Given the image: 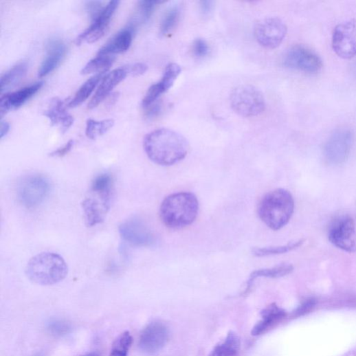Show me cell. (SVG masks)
<instances>
[{
  "label": "cell",
  "instance_id": "6da1fadb",
  "mask_svg": "<svg viewBox=\"0 0 356 356\" xmlns=\"http://www.w3.org/2000/svg\"><path fill=\"white\" fill-rule=\"evenodd\" d=\"M148 158L160 166H172L188 155L190 145L179 133L166 129L155 130L148 134L144 141Z\"/></svg>",
  "mask_w": 356,
  "mask_h": 356
},
{
  "label": "cell",
  "instance_id": "7a4b0ae2",
  "mask_svg": "<svg viewBox=\"0 0 356 356\" xmlns=\"http://www.w3.org/2000/svg\"><path fill=\"white\" fill-rule=\"evenodd\" d=\"M199 203L191 192H179L166 197L161 204L159 216L168 228L180 230L192 224L199 214Z\"/></svg>",
  "mask_w": 356,
  "mask_h": 356
},
{
  "label": "cell",
  "instance_id": "3957f363",
  "mask_svg": "<svg viewBox=\"0 0 356 356\" xmlns=\"http://www.w3.org/2000/svg\"><path fill=\"white\" fill-rule=\"evenodd\" d=\"M113 186V178L109 173H101L94 178L82 202L87 226H95L105 220L111 205Z\"/></svg>",
  "mask_w": 356,
  "mask_h": 356
},
{
  "label": "cell",
  "instance_id": "277c9868",
  "mask_svg": "<svg viewBox=\"0 0 356 356\" xmlns=\"http://www.w3.org/2000/svg\"><path fill=\"white\" fill-rule=\"evenodd\" d=\"M294 210L291 194L277 189L267 194L259 203L258 212L261 221L270 229L279 230L291 219Z\"/></svg>",
  "mask_w": 356,
  "mask_h": 356
},
{
  "label": "cell",
  "instance_id": "5b68a950",
  "mask_svg": "<svg viewBox=\"0 0 356 356\" xmlns=\"http://www.w3.org/2000/svg\"><path fill=\"white\" fill-rule=\"evenodd\" d=\"M65 259L55 253L45 252L33 257L27 263L25 273L33 282L44 286L60 282L68 275Z\"/></svg>",
  "mask_w": 356,
  "mask_h": 356
},
{
  "label": "cell",
  "instance_id": "8992f818",
  "mask_svg": "<svg viewBox=\"0 0 356 356\" xmlns=\"http://www.w3.org/2000/svg\"><path fill=\"white\" fill-rule=\"evenodd\" d=\"M50 188V183L46 177L40 174L25 175L17 183V199L25 208H34L44 202Z\"/></svg>",
  "mask_w": 356,
  "mask_h": 356
},
{
  "label": "cell",
  "instance_id": "52a82bcc",
  "mask_svg": "<svg viewBox=\"0 0 356 356\" xmlns=\"http://www.w3.org/2000/svg\"><path fill=\"white\" fill-rule=\"evenodd\" d=\"M232 109L243 117L260 115L265 109L263 94L251 85H242L232 90L230 97Z\"/></svg>",
  "mask_w": 356,
  "mask_h": 356
},
{
  "label": "cell",
  "instance_id": "ba28073f",
  "mask_svg": "<svg viewBox=\"0 0 356 356\" xmlns=\"http://www.w3.org/2000/svg\"><path fill=\"white\" fill-rule=\"evenodd\" d=\"M283 63L289 69L310 74L320 72L323 67L320 57L311 49L302 45L291 47L284 57Z\"/></svg>",
  "mask_w": 356,
  "mask_h": 356
},
{
  "label": "cell",
  "instance_id": "9c48e42d",
  "mask_svg": "<svg viewBox=\"0 0 356 356\" xmlns=\"http://www.w3.org/2000/svg\"><path fill=\"white\" fill-rule=\"evenodd\" d=\"M353 143V135L348 129L336 131L326 142L324 154L326 160L331 164L344 163L349 157Z\"/></svg>",
  "mask_w": 356,
  "mask_h": 356
},
{
  "label": "cell",
  "instance_id": "30bf717a",
  "mask_svg": "<svg viewBox=\"0 0 356 356\" xmlns=\"http://www.w3.org/2000/svg\"><path fill=\"white\" fill-rule=\"evenodd\" d=\"M332 47L335 54L350 59L356 56V22L350 20L337 25L333 33Z\"/></svg>",
  "mask_w": 356,
  "mask_h": 356
},
{
  "label": "cell",
  "instance_id": "8fae6325",
  "mask_svg": "<svg viewBox=\"0 0 356 356\" xmlns=\"http://www.w3.org/2000/svg\"><path fill=\"white\" fill-rule=\"evenodd\" d=\"M329 238L337 248L348 253L356 252V229L353 219L344 216L331 226Z\"/></svg>",
  "mask_w": 356,
  "mask_h": 356
},
{
  "label": "cell",
  "instance_id": "7c38bea8",
  "mask_svg": "<svg viewBox=\"0 0 356 356\" xmlns=\"http://www.w3.org/2000/svg\"><path fill=\"white\" fill-rule=\"evenodd\" d=\"M120 233L125 242L134 247H151L156 243L153 232L142 220L137 218L123 223L120 226Z\"/></svg>",
  "mask_w": 356,
  "mask_h": 356
},
{
  "label": "cell",
  "instance_id": "4fadbf2b",
  "mask_svg": "<svg viewBox=\"0 0 356 356\" xmlns=\"http://www.w3.org/2000/svg\"><path fill=\"white\" fill-rule=\"evenodd\" d=\"M287 33L286 25L278 18H268L260 21L254 31L255 37L258 43L269 49L278 47Z\"/></svg>",
  "mask_w": 356,
  "mask_h": 356
},
{
  "label": "cell",
  "instance_id": "5bb4252c",
  "mask_svg": "<svg viewBox=\"0 0 356 356\" xmlns=\"http://www.w3.org/2000/svg\"><path fill=\"white\" fill-rule=\"evenodd\" d=\"M120 1L109 2L94 19L91 25L76 39V44L80 45L83 43H93L100 39L109 27L110 21L115 14Z\"/></svg>",
  "mask_w": 356,
  "mask_h": 356
},
{
  "label": "cell",
  "instance_id": "9a60e30c",
  "mask_svg": "<svg viewBox=\"0 0 356 356\" xmlns=\"http://www.w3.org/2000/svg\"><path fill=\"white\" fill-rule=\"evenodd\" d=\"M169 339L168 327L161 322L149 324L142 332L139 346L146 353L154 354L161 351Z\"/></svg>",
  "mask_w": 356,
  "mask_h": 356
},
{
  "label": "cell",
  "instance_id": "2e32d148",
  "mask_svg": "<svg viewBox=\"0 0 356 356\" xmlns=\"http://www.w3.org/2000/svg\"><path fill=\"white\" fill-rule=\"evenodd\" d=\"M181 73V68L179 65L174 63L168 65L164 71L162 80L148 89L142 101L143 107L148 108L155 103L163 93L173 86Z\"/></svg>",
  "mask_w": 356,
  "mask_h": 356
},
{
  "label": "cell",
  "instance_id": "e0dca14e",
  "mask_svg": "<svg viewBox=\"0 0 356 356\" xmlns=\"http://www.w3.org/2000/svg\"><path fill=\"white\" fill-rule=\"evenodd\" d=\"M67 46L60 39L52 38L46 45V54L38 70V77L43 78L54 71L63 60Z\"/></svg>",
  "mask_w": 356,
  "mask_h": 356
},
{
  "label": "cell",
  "instance_id": "ac0fdd59",
  "mask_svg": "<svg viewBox=\"0 0 356 356\" xmlns=\"http://www.w3.org/2000/svg\"><path fill=\"white\" fill-rule=\"evenodd\" d=\"M43 86V82H38L2 96L1 100H0V115H1V118L8 111L16 109L25 104Z\"/></svg>",
  "mask_w": 356,
  "mask_h": 356
},
{
  "label": "cell",
  "instance_id": "d6986e66",
  "mask_svg": "<svg viewBox=\"0 0 356 356\" xmlns=\"http://www.w3.org/2000/svg\"><path fill=\"white\" fill-rule=\"evenodd\" d=\"M128 73L124 68L118 69L107 74L98 86L94 96L88 104L89 109L96 107L120 82L127 76Z\"/></svg>",
  "mask_w": 356,
  "mask_h": 356
},
{
  "label": "cell",
  "instance_id": "ffe728a7",
  "mask_svg": "<svg viewBox=\"0 0 356 356\" xmlns=\"http://www.w3.org/2000/svg\"><path fill=\"white\" fill-rule=\"evenodd\" d=\"M135 29V25H131L128 27L118 32L100 49L98 54L113 56L115 54L126 52L132 44Z\"/></svg>",
  "mask_w": 356,
  "mask_h": 356
},
{
  "label": "cell",
  "instance_id": "44dd1931",
  "mask_svg": "<svg viewBox=\"0 0 356 356\" xmlns=\"http://www.w3.org/2000/svg\"><path fill=\"white\" fill-rule=\"evenodd\" d=\"M43 114L52 126H60L63 133H66L74 122V118L67 111L64 102L58 98L52 100Z\"/></svg>",
  "mask_w": 356,
  "mask_h": 356
},
{
  "label": "cell",
  "instance_id": "7402d4cb",
  "mask_svg": "<svg viewBox=\"0 0 356 356\" xmlns=\"http://www.w3.org/2000/svg\"><path fill=\"white\" fill-rule=\"evenodd\" d=\"M261 316L262 320L252 331V335L258 336L265 333L281 322L287 316V313L276 304H272L262 311Z\"/></svg>",
  "mask_w": 356,
  "mask_h": 356
},
{
  "label": "cell",
  "instance_id": "603a6c76",
  "mask_svg": "<svg viewBox=\"0 0 356 356\" xmlns=\"http://www.w3.org/2000/svg\"><path fill=\"white\" fill-rule=\"evenodd\" d=\"M293 270L291 265L282 264L272 268L260 269L253 271L247 283L244 294H248L253 287L254 282L258 278H278L291 274Z\"/></svg>",
  "mask_w": 356,
  "mask_h": 356
},
{
  "label": "cell",
  "instance_id": "cb8c5ba5",
  "mask_svg": "<svg viewBox=\"0 0 356 356\" xmlns=\"http://www.w3.org/2000/svg\"><path fill=\"white\" fill-rule=\"evenodd\" d=\"M241 348L239 335L234 331H230L223 342L214 347L209 356H237Z\"/></svg>",
  "mask_w": 356,
  "mask_h": 356
},
{
  "label": "cell",
  "instance_id": "d4e9b609",
  "mask_svg": "<svg viewBox=\"0 0 356 356\" xmlns=\"http://www.w3.org/2000/svg\"><path fill=\"white\" fill-rule=\"evenodd\" d=\"M106 72H102L96 74L90 79H89L79 89L75 96L68 104L69 107H76L85 102L98 86L100 81L104 77Z\"/></svg>",
  "mask_w": 356,
  "mask_h": 356
},
{
  "label": "cell",
  "instance_id": "484cf974",
  "mask_svg": "<svg viewBox=\"0 0 356 356\" xmlns=\"http://www.w3.org/2000/svg\"><path fill=\"white\" fill-rule=\"evenodd\" d=\"M27 67L26 63H21L7 71L0 80L1 93L8 91L19 83L25 76Z\"/></svg>",
  "mask_w": 356,
  "mask_h": 356
},
{
  "label": "cell",
  "instance_id": "4316f807",
  "mask_svg": "<svg viewBox=\"0 0 356 356\" xmlns=\"http://www.w3.org/2000/svg\"><path fill=\"white\" fill-rule=\"evenodd\" d=\"M115 57L113 55L98 54L91 59L82 70V75H89L94 73L107 72L113 65Z\"/></svg>",
  "mask_w": 356,
  "mask_h": 356
},
{
  "label": "cell",
  "instance_id": "83f0119b",
  "mask_svg": "<svg viewBox=\"0 0 356 356\" xmlns=\"http://www.w3.org/2000/svg\"><path fill=\"white\" fill-rule=\"evenodd\" d=\"M304 243V241L300 240L283 246L254 248L252 249V254L256 257H266L283 254L298 249L302 247Z\"/></svg>",
  "mask_w": 356,
  "mask_h": 356
},
{
  "label": "cell",
  "instance_id": "f1b7e54d",
  "mask_svg": "<svg viewBox=\"0 0 356 356\" xmlns=\"http://www.w3.org/2000/svg\"><path fill=\"white\" fill-rule=\"evenodd\" d=\"M133 341L131 333L124 332L114 340L109 356H128Z\"/></svg>",
  "mask_w": 356,
  "mask_h": 356
},
{
  "label": "cell",
  "instance_id": "f546056e",
  "mask_svg": "<svg viewBox=\"0 0 356 356\" xmlns=\"http://www.w3.org/2000/svg\"><path fill=\"white\" fill-rule=\"evenodd\" d=\"M114 125L113 120L96 121L89 120L87 122L86 135L89 139L96 140L107 133Z\"/></svg>",
  "mask_w": 356,
  "mask_h": 356
},
{
  "label": "cell",
  "instance_id": "4dcf8cb0",
  "mask_svg": "<svg viewBox=\"0 0 356 356\" xmlns=\"http://www.w3.org/2000/svg\"><path fill=\"white\" fill-rule=\"evenodd\" d=\"M181 8L174 6L165 14L160 25L159 32L162 36L168 35L173 30L181 16Z\"/></svg>",
  "mask_w": 356,
  "mask_h": 356
},
{
  "label": "cell",
  "instance_id": "1f68e13d",
  "mask_svg": "<svg viewBox=\"0 0 356 356\" xmlns=\"http://www.w3.org/2000/svg\"><path fill=\"white\" fill-rule=\"evenodd\" d=\"M163 1L157 0H142L138 3V13L142 22L148 21L152 16L157 5L162 4Z\"/></svg>",
  "mask_w": 356,
  "mask_h": 356
},
{
  "label": "cell",
  "instance_id": "d6a6232c",
  "mask_svg": "<svg viewBox=\"0 0 356 356\" xmlns=\"http://www.w3.org/2000/svg\"><path fill=\"white\" fill-rule=\"evenodd\" d=\"M192 52L198 58L205 57L210 52L209 45L205 40L197 38L192 44Z\"/></svg>",
  "mask_w": 356,
  "mask_h": 356
},
{
  "label": "cell",
  "instance_id": "836d02e7",
  "mask_svg": "<svg viewBox=\"0 0 356 356\" xmlns=\"http://www.w3.org/2000/svg\"><path fill=\"white\" fill-rule=\"evenodd\" d=\"M104 8L99 1H89L86 4V9L92 21L96 19Z\"/></svg>",
  "mask_w": 356,
  "mask_h": 356
},
{
  "label": "cell",
  "instance_id": "e575fe53",
  "mask_svg": "<svg viewBox=\"0 0 356 356\" xmlns=\"http://www.w3.org/2000/svg\"><path fill=\"white\" fill-rule=\"evenodd\" d=\"M74 146V141L70 140L63 147L58 148L49 154V156L54 157H63L67 155L73 148Z\"/></svg>",
  "mask_w": 356,
  "mask_h": 356
},
{
  "label": "cell",
  "instance_id": "d590c367",
  "mask_svg": "<svg viewBox=\"0 0 356 356\" xmlns=\"http://www.w3.org/2000/svg\"><path fill=\"white\" fill-rule=\"evenodd\" d=\"M315 304V302L313 300L307 301L293 313L292 316L294 318L302 316L313 309Z\"/></svg>",
  "mask_w": 356,
  "mask_h": 356
},
{
  "label": "cell",
  "instance_id": "8d00e7d4",
  "mask_svg": "<svg viewBox=\"0 0 356 356\" xmlns=\"http://www.w3.org/2000/svg\"><path fill=\"white\" fill-rule=\"evenodd\" d=\"M124 69L128 74L137 76L144 74L148 70V66L143 63H137Z\"/></svg>",
  "mask_w": 356,
  "mask_h": 356
},
{
  "label": "cell",
  "instance_id": "74e56055",
  "mask_svg": "<svg viewBox=\"0 0 356 356\" xmlns=\"http://www.w3.org/2000/svg\"><path fill=\"white\" fill-rule=\"evenodd\" d=\"M49 329L54 334L62 335L68 332L69 326L62 322H56L49 326Z\"/></svg>",
  "mask_w": 356,
  "mask_h": 356
},
{
  "label": "cell",
  "instance_id": "f35d334b",
  "mask_svg": "<svg viewBox=\"0 0 356 356\" xmlns=\"http://www.w3.org/2000/svg\"><path fill=\"white\" fill-rule=\"evenodd\" d=\"M214 8V3L210 0L200 2V12L203 16H210Z\"/></svg>",
  "mask_w": 356,
  "mask_h": 356
},
{
  "label": "cell",
  "instance_id": "ab89813d",
  "mask_svg": "<svg viewBox=\"0 0 356 356\" xmlns=\"http://www.w3.org/2000/svg\"><path fill=\"white\" fill-rule=\"evenodd\" d=\"M147 116L149 118H153L158 116L162 112V104L155 102L148 108Z\"/></svg>",
  "mask_w": 356,
  "mask_h": 356
},
{
  "label": "cell",
  "instance_id": "60d3db41",
  "mask_svg": "<svg viewBox=\"0 0 356 356\" xmlns=\"http://www.w3.org/2000/svg\"><path fill=\"white\" fill-rule=\"evenodd\" d=\"M10 131V124L7 122H1L0 124V138L3 139Z\"/></svg>",
  "mask_w": 356,
  "mask_h": 356
},
{
  "label": "cell",
  "instance_id": "b9f144b4",
  "mask_svg": "<svg viewBox=\"0 0 356 356\" xmlns=\"http://www.w3.org/2000/svg\"><path fill=\"white\" fill-rule=\"evenodd\" d=\"M81 356H100V354L96 352H91Z\"/></svg>",
  "mask_w": 356,
  "mask_h": 356
}]
</instances>
